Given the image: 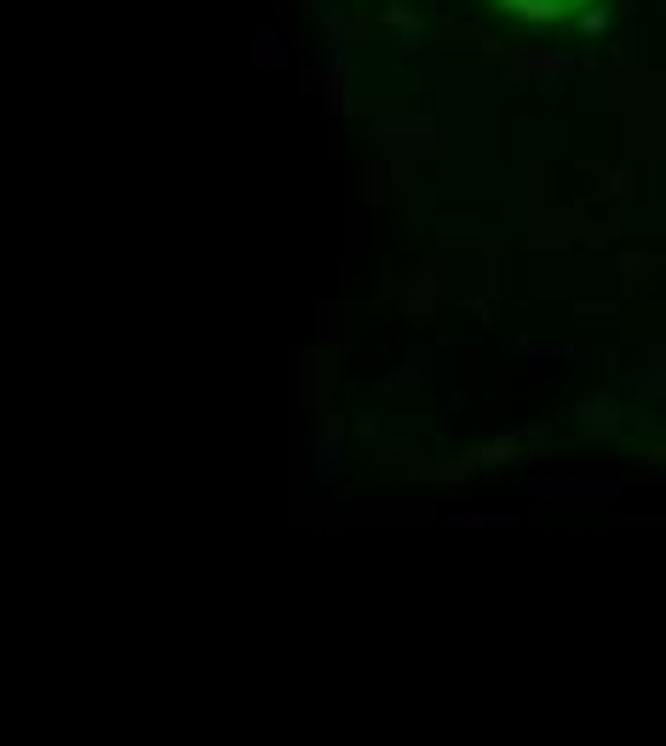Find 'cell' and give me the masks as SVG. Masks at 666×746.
<instances>
[{
    "label": "cell",
    "instance_id": "obj_1",
    "mask_svg": "<svg viewBox=\"0 0 666 746\" xmlns=\"http://www.w3.org/2000/svg\"><path fill=\"white\" fill-rule=\"evenodd\" d=\"M512 7L535 12V18H552V12H563V7H575V0H512Z\"/></svg>",
    "mask_w": 666,
    "mask_h": 746
},
{
    "label": "cell",
    "instance_id": "obj_2",
    "mask_svg": "<svg viewBox=\"0 0 666 746\" xmlns=\"http://www.w3.org/2000/svg\"><path fill=\"white\" fill-rule=\"evenodd\" d=\"M477 460H483V465H500V460H512V443H488Z\"/></svg>",
    "mask_w": 666,
    "mask_h": 746
}]
</instances>
